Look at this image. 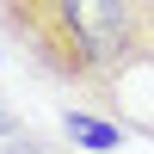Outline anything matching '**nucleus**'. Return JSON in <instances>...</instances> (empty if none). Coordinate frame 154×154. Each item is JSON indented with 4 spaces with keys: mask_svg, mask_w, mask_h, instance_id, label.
Here are the masks:
<instances>
[{
    "mask_svg": "<svg viewBox=\"0 0 154 154\" xmlns=\"http://www.w3.org/2000/svg\"><path fill=\"white\" fill-rule=\"evenodd\" d=\"M62 136H68L74 148H86V154H111L123 142V130L105 117V111H68V117H62Z\"/></svg>",
    "mask_w": 154,
    "mask_h": 154,
    "instance_id": "7ed1b4c3",
    "label": "nucleus"
},
{
    "mask_svg": "<svg viewBox=\"0 0 154 154\" xmlns=\"http://www.w3.org/2000/svg\"><path fill=\"white\" fill-rule=\"evenodd\" d=\"M136 0H0V31L74 93H99L130 49Z\"/></svg>",
    "mask_w": 154,
    "mask_h": 154,
    "instance_id": "f257e3e1",
    "label": "nucleus"
},
{
    "mask_svg": "<svg viewBox=\"0 0 154 154\" xmlns=\"http://www.w3.org/2000/svg\"><path fill=\"white\" fill-rule=\"evenodd\" d=\"M99 111L117 130L154 142V0H136V25H130V49L117 56V68L99 86Z\"/></svg>",
    "mask_w": 154,
    "mask_h": 154,
    "instance_id": "f03ea898",
    "label": "nucleus"
},
{
    "mask_svg": "<svg viewBox=\"0 0 154 154\" xmlns=\"http://www.w3.org/2000/svg\"><path fill=\"white\" fill-rule=\"evenodd\" d=\"M0 148H25V154H37V136H31V130H25V123H19V117H12V111H6V105H0Z\"/></svg>",
    "mask_w": 154,
    "mask_h": 154,
    "instance_id": "20e7f679",
    "label": "nucleus"
}]
</instances>
